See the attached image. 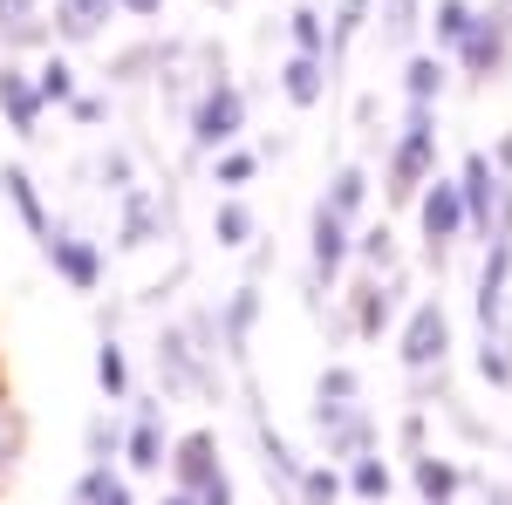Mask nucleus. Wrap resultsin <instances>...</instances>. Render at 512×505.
Returning <instances> with one entry per match:
<instances>
[{
	"label": "nucleus",
	"instance_id": "f257e3e1",
	"mask_svg": "<svg viewBox=\"0 0 512 505\" xmlns=\"http://www.w3.org/2000/svg\"><path fill=\"white\" fill-rule=\"evenodd\" d=\"M437 171V103H403V130L383 164V198L390 205H417V192Z\"/></svg>",
	"mask_w": 512,
	"mask_h": 505
},
{
	"label": "nucleus",
	"instance_id": "f03ea898",
	"mask_svg": "<svg viewBox=\"0 0 512 505\" xmlns=\"http://www.w3.org/2000/svg\"><path fill=\"white\" fill-rule=\"evenodd\" d=\"M185 130H192V151L198 157L239 144V137H246V89H239L233 76H205L198 103L185 110Z\"/></svg>",
	"mask_w": 512,
	"mask_h": 505
},
{
	"label": "nucleus",
	"instance_id": "7ed1b4c3",
	"mask_svg": "<svg viewBox=\"0 0 512 505\" xmlns=\"http://www.w3.org/2000/svg\"><path fill=\"white\" fill-rule=\"evenodd\" d=\"M349 253H355V226L335 212V205H321L315 198V212H308V308L321 314V287H335V273L349 267Z\"/></svg>",
	"mask_w": 512,
	"mask_h": 505
},
{
	"label": "nucleus",
	"instance_id": "20e7f679",
	"mask_svg": "<svg viewBox=\"0 0 512 505\" xmlns=\"http://www.w3.org/2000/svg\"><path fill=\"white\" fill-rule=\"evenodd\" d=\"M417 226H424V260L431 267H444L451 260V246L465 239V192H458V178H437L431 171V185L417 192Z\"/></svg>",
	"mask_w": 512,
	"mask_h": 505
},
{
	"label": "nucleus",
	"instance_id": "39448f33",
	"mask_svg": "<svg viewBox=\"0 0 512 505\" xmlns=\"http://www.w3.org/2000/svg\"><path fill=\"white\" fill-rule=\"evenodd\" d=\"M506 62H512V0H499L472 21V35L458 41V69L472 82H492L506 76Z\"/></svg>",
	"mask_w": 512,
	"mask_h": 505
},
{
	"label": "nucleus",
	"instance_id": "423d86ee",
	"mask_svg": "<svg viewBox=\"0 0 512 505\" xmlns=\"http://www.w3.org/2000/svg\"><path fill=\"white\" fill-rule=\"evenodd\" d=\"M171 458V430H164V403L130 389V424H123V471L130 478H158Z\"/></svg>",
	"mask_w": 512,
	"mask_h": 505
},
{
	"label": "nucleus",
	"instance_id": "0eeeda50",
	"mask_svg": "<svg viewBox=\"0 0 512 505\" xmlns=\"http://www.w3.org/2000/svg\"><path fill=\"white\" fill-rule=\"evenodd\" d=\"M396 355H403V369L424 383L431 369H444V355H451V314L444 301H417L410 321H403V335H396Z\"/></svg>",
	"mask_w": 512,
	"mask_h": 505
},
{
	"label": "nucleus",
	"instance_id": "6e6552de",
	"mask_svg": "<svg viewBox=\"0 0 512 505\" xmlns=\"http://www.w3.org/2000/svg\"><path fill=\"white\" fill-rule=\"evenodd\" d=\"M41 260L55 267V280H62L69 294H96V287H103V246L89 233H76V226H48Z\"/></svg>",
	"mask_w": 512,
	"mask_h": 505
},
{
	"label": "nucleus",
	"instance_id": "1a4fd4ad",
	"mask_svg": "<svg viewBox=\"0 0 512 505\" xmlns=\"http://www.w3.org/2000/svg\"><path fill=\"white\" fill-rule=\"evenodd\" d=\"M219 355L233 362V369H253V328H260V273H246L233 294L219 301Z\"/></svg>",
	"mask_w": 512,
	"mask_h": 505
},
{
	"label": "nucleus",
	"instance_id": "9d476101",
	"mask_svg": "<svg viewBox=\"0 0 512 505\" xmlns=\"http://www.w3.org/2000/svg\"><path fill=\"white\" fill-rule=\"evenodd\" d=\"M164 471H171V485H185V492H205V485L226 471L219 430L198 424V430H185V437H171V458H164Z\"/></svg>",
	"mask_w": 512,
	"mask_h": 505
},
{
	"label": "nucleus",
	"instance_id": "9b49d317",
	"mask_svg": "<svg viewBox=\"0 0 512 505\" xmlns=\"http://www.w3.org/2000/svg\"><path fill=\"white\" fill-rule=\"evenodd\" d=\"M0 117H7V130H14L21 144H35V137H41V117H48V103H41V89H35V69H21V62H0Z\"/></svg>",
	"mask_w": 512,
	"mask_h": 505
},
{
	"label": "nucleus",
	"instance_id": "f8f14e48",
	"mask_svg": "<svg viewBox=\"0 0 512 505\" xmlns=\"http://www.w3.org/2000/svg\"><path fill=\"white\" fill-rule=\"evenodd\" d=\"M164 239V205L151 185H123L117 192V246L123 253H144Z\"/></svg>",
	"mask_w": 512,
	"mask_h": 505
},
{
	"label": "nucleus",
	"instance_id": "ddd939ff",
	"mask_svg": "<svg viewBox=\"0 0 512 505\" xmlns=\"http://www.w3.org/2000/svg\"><path fill=\"white\" fill-rule=\"evenodd\" d=\"M458 192H465L472 233H492V212H499V192H506V171H499L485 151H465V164H458Z\"/></svg>",
	"mask_w": 512,
	"mask_h": 505
},
{
	"label": "nucleus",
	"instance_id": "4468645a",
	"mask_svg": "<svg viewBox=\"0 0 512 505\" xmlns=\"http://www.w3.org/2000/svg\"><path fill=\"white\" fill-rule=\"evenodd\" d=\"M321 458H335V465H355L362 451H376V417L355 403V410H335V417H321Z\"/></svg>",
	"mask_w": 512,
	"mask_h": 505
},
{
	"label": "nucleus",
	"instance_id": "2eb2a0df",
	"mask_svg": "<svg viewBox=\"0 0 512 505\" xmlns=\"http://www.w3.org/2000/svg\"><path fill=\"white\" fill-rule=\"evenodd\" d=\"M349 301H355L349 328L362 335V342H383V328H390L396 308H403V273H390V287H383V280H362Z\"/></svg>",
	"mask_w": 512,
	"mask_h": 505
},
{
	"label": "nucleus",
	"instance_id": "dca6fc26",
	"mask_svg": "<svg viewBox=\"0 0 512 505\" xmlns=\"http://www.w3.org/2000/svg\"><path fill=\"white\" fill-rule=\"evenodd\" d=\"M0 198L14 205V219H21V226H28V239L41 246L55 219H48V198H41V185L28 178V164H0Z\"/></svg>",
	"mask_w": 512,
	"mask_h": 505
},
{
	"label": "nucleus",
	"instance_id": "f3484780",
	"mask_svg": "<svg viewBox=\"0 0 512 505\" xmlns=\"http://www.w3.org/2000/svg\"><path fill=\"white\" fill-rule=\"evenodd\" d=\"M328 82H335V69H328V55H287L280 62V96L294 103V110H315L321 96H328Z\"/></svg>",
	"mask_w": 512,
	"mask_h": 505
},
{
	"label": "nucleus",
	"instance_id": "a211bd4d",
	"mask_svg": "<svg viewBox=\"0 0 512 505\" xmlns=\"http://www.w3.org/2000/svg\"><path fill=\"white\" fill-rule=\"evenodd\" d=\"M117 14V0H55V41L82 48V41L103 35V21Z\"/></svg>",
	"mask_w": 512,
	"mask_h": 505
},
{
	"label": "nucleus",
	"instance_id": "6ab92c4d",
	"mask_svg": "<svg viewBox=\"0 0 512 505\" xmlns=\"http://www.w3.org/2000/svg\"><path fill=\"white\" fill-rule=\"evenodd\" d=\"M69 505H137L130 471L123 465H82V478L69 485Z\"/></svg>",
	"mask_w": 512,
	"mask_h": 505
},
{
	"label": "nucleus",
	"instance_id": "aec40b11",
	"mask_svg": "<svg viewBox=\"0 0 512 505\" xmlns=\"http://www.w3.org/2000/svg\"><path fill=\"white\" fill-rule=\"evenodd\" d=\"M212 239H219V253H246L260 239V219H253V205L239 192H219V205H212Z\"/></svg>",
	"mask_w": 512,
	"mask_h": 505
},
{
	"label": "nucleus",
	"instance_id": "412c9836",
	"mask_svg": "<svg viewBox=\"0 0 512 505\" xmlns=\"http://www.w3.org/2000/svg\"><path fill=\"white\" fill-rule=\"evenodd\" d=\"M410 485H417L424 505H451L458 485H465V471L451 465V458H437V451H417V458H410Z\"/></svg>",
	"mask_w": 512,
	"mask_h": 505
},
{
	"label": "nucleus",
	"instance_id": "4be33fe9",
	"mask_svg": "<svg viewBox=\"0 0 512 505\" xmlns=\"http://www.w3.org/2000/svg\"><path fill=\"white\" fill-rule=\"evenodd\" d=\"M355 403H362V376H355L349 362H328V369L315 376V403H308L315 424H321V417H335V410H355Z\"/></svg>",
	"mask_w": 512,
	"mask_h": 505
},
{
	"label": "nucleus",
	"instance_id": "5701e85b",
	"mask_svg": "<svg viewBox=\"0 0 512 505\" xmlns=\"http://www.w3.org/2000/svg\"><path fill=\"white\" fill-rule=\"evenodd\" d=\"M444 55H424V48H410V62H403V103H444Z\"/></svg>",
	"mask_w": 512,
	"mask_h": 505
},
{
	"label": "nucleus",
	"instance_id": "b1692460",
	"mask_svg": "<svg viewBox=\"0 0 512 505\" xmlns=\"http://www.w3.org/2000/svg\"><path fill=\"white\" fill-rule=\"evenodd\" d=\"M123 424H130V417H117V403L96 410V417L82 424V451H89V465H123Z\"/></svg>",
	"mask_w": 512,
	"mask_h": 505
},
{
	"label": "nucleus",
	"instance_id": "393cba45",
	"mask_svg": "<svg viewBox=\"0 0 512 505\" xmlns=\"http://www.w3.org/2000/svg\"><path fill=\"white\" fill-rule=\"evenodd\" d=\"M96 389H103V403H130V355H123V342L110 328L96 342Z\"/></svg>",
	"mask_w": 512,
	"mask_h": 505
},
{
	"label": "nucleus",
	"instance_id": "a878e982",
	"mask_svg": "<svg viewBox=\"0 0 512 505\" xmlns=\"http://www.w3.org/2000/svg\"><path fill=\"white\" fill-rule=\"evenodd\" d=\"M321 205H335V212L355 226V219H362V205H369V171H362V164H335V178H328Z\"/></svg>",
	"mask_w": 512,
	"mask_h": 505
},
{
	"label": "nucleus",
	"instance_id": "bb28decb",
	"mask_svg": "<svg viewBox=\"0 0 512 505\" xmlns=\"http://www.w3.org/2000/svg\"><path fill=\"white\" fill-rule=\"evenodd\" d=\"M342 471H349V492L362 505H383L396 492V471L383 465V451H362V458H355V465H342Z\"/></svg>",
	"mask_w": 512,
	"mask_h": 505
},
{
	"label": "nucleus",
	"instance_id": "cd10ccee",
	"mask_svg": "<svg viewBox=\"0 0 512 505\" xmlns=\"http://www.w3.org/2000/svg\"><path fill=\"white\" fill-rule=\"evenodd\" d=\"M349 492V471L335 465V458H321V465H301V485H294V505H335Z\"/></svg>",
	"mask_w": 512,
	"mask_h": 505
},
{
	"label": "nucleus",
	"instance_id": "c85d7f7f",
	"mask_svg": "<svg viewBox=\"0 0 512 505\" xmlns=\"http://www.w3.org/2000/svg\"><path fill=\"white\" fill-rule=\"evenodd\" d=\"M472 21H478L472 0H437V7H431V41H437V55H458V41L472 35Z\"/></svg>",
	"mask_w": 512,
	"mask_h": 505
},
{
	"label": "nucleus",
	"instance_id": "c756f323",
	"mask_svg": "<svg viewBox=\"0 0 512 505\" xmlns=\"http://www.w3.org/2000/svg\"><path fill=\"white\" fill-rule=\"evenodd\" d=\"M253 178H260V151H246V144L212 151V185H219V192H246Z\"/></svg>",
	"mask_w": 512,
	"mask_h": 505
},
{
	"label": "nucleus",
	"instance_id": "7c9ffc66",
	"mask_svg": "<svg viewBox=\"0 0 512 505\" xmlns=\"http://www.w3.org/2000/svg\"><path fill=\"white\" fill-rule=\"evenodd\" d=\"M35 89H41V103H48V110H69V96H76V62L48 48V55H41V69H35Z\"/></svg>",
	"mask_w": 512,
	"mask_h": 505
},
{
	"label": "nucleus",
	"instance_id": "2f4dec72",
	"mask_svg": "<svg viewBox=\"0 0 512 505\" xmlns=\"http://www.w3.org/2000/svg\"><path fill=\"white\" fill-rule=\"evenodd\" d=\"M287 41H294V48H301V55H328V14H321V7H308V0H301V7H294V14H287Z\"/></svg>",
	"mask_w": 512,
	"mask_h": 505
},
{
	"label": "nucleus",
	"instance_id": "473e14b6",
	"mask_svg": "<svg viewBox=\"0 0 512 505\" xmlns=\"http://www.w3.org/2000/svg\"><path fill=\"white\" fill-rule=\"evenodd\" d=\"M355 260H369L376 273H396V233L390 226H362L355 233Z\"/></svg>",
	"mask_w": 512,
	"mask_h": 505
},
{
	"label": "nucleus",
	"instance_id": "72a5a7b5",
	"mask_svg": "<svg viewBox=\"0 0 512 505\" xmlns=\"http://www.w3.org/2000/svg\"><path fill=\"white\" fill-rule=\"evenodd\" d=\"M417 7L424 0H383V41L390 48H410L417 41Z\"/></svg>",
	"mask_w": 512,
	"mask_h": 505
},
{
	"label": "nucleus",
	"instance_id": "f704fd0d",
	"mask_svg": "<svg viewBox=\"0 0 512 505\" xmlns=\"http://www.w3.org/2000/svg\"><path fill=\"white\" fill-rule=\"evenodd\" d=\"M123 185H137V171H130V151H123V144H110V151H103V192L117 198Z\"/></svg>",
	"mask_w": 512,
	"mask_h": 505
},
{
	"label": "nucleus",
	"instance_id": "c9c22d12",
	"mask_svg": "<svg viewBox=\"0 0 512 505\" xmlns=\"http://www.w3.org/2000/svg\"><path fill=\"white\" fill-rule=\"evenodd\" d=\"M69 117L96 130V123H110V103H103V96H89V89H76V96H69Z\"/></svg>",
	"mask_w": 512,
	"mask_h": 505
},
{
	"label": "nucleus",
	"instance_id": "e433bc0d",
	"mask_svg": "<svg viewBox=\"0 0 512 505\" xmlns=\"http://www.w3.org/2000/svg\"><path fill=\"white\" fill-rule=\"evenodd\" d=\"M198 505H239V492H233V471H219L205 492H198Z\"/></svg>",
	"mask_w": 512,
	"mask_h": 505
},
{
	"label": "nucleus",
	"instance_id": "4c0bfd02",
	"mask_svg": "<svg viewBox=\"0 0 512 505\" xmlns=\"http://www.w3.org/2000/svg\"><path fill=\"white\" fill-rule=\"evenodd\" d=\"M41 0H0V28H14V21H35Z\"/></svg>",
	"mask_w": 512,
	"mask_h": 505
},
{
	"label": "nucleus",
	"instance_id": "58836bf2",
	"mask_svg": "<svg viewBox=\"0 0 512 505\" xmlns=\"http://www.w3.org/2000/svg\"><path fill=\"white\" fill-rule=\"evenodd\" d=\"M403 451H410V458L424 451V410H410V417H403Z\"/></svg>",
	"mask_w": 512,
	"mask_h": 505
},
{
	"label": "nucleus",
	"instance_id": "ea45409f",
	"mask_svg": "<svg viewBox=\"0 0 512 505\" xmlns=\"http://www.w3.org/2000/svg\"><path fill=\"white\" fill-rule=\"evenodd\" d=\"M117 14H130V21H158L164 0H117Z\"/></svg>",
	"mask_w": 512,
	"mask_h": 505
},
{
	"label": "nucleus",
	"instance_id": "a19ab883",
	"mask_svg": "<svg viewBox=\"0 0 512 505\" xmlns=\"http://www.w3.org/2000/svg\"><path fill=\"white\" fill-rule=\"evenodd\" d=\"M158 505H198V492H185V485H171V492H164Z\"/></svg>",
	"mask_w": 512,
	"mask_h": 505
},
{
	"label": "nucleus",
	"instance_id": "79ce46f5",
	"mask_svg": "<svg viewBox=\"0 0 512 505\" xmlns=\"http://www.w3.org/2000/svg\"><path fill=\"white\" fill-rule=\"evenodd\" d=\"M485 505H512V485H485Z\"/></svg>",
	"mask_w": 512,
	"mask_h": 505
},
{
	"label": "nucleus",
	"instance_id": "37998d69",
	"mask_svg": "<svg viewBox=\"0 0 512 505\" xmlns=\"http://www.w3.org/2000/svg\"><path fill=\"white\" fill-rule=\"evenodd\" d=\"M492 164H499V171H512V137L499 144V157H492Z\"/></svg>",
	"mask_w": 512,
	"mask_h": 505
},
{
	"label": "nucleus",
	"instance_id": "c03bdc74",
	"mask_svg": "<svg viewBox=\"0 0 512 505\" xmlns=\"http://www.w3.org/2000/svg\"><path fill=\"white\" fill-rule=\"evenodd\" d=\"M0 396H7V383H0Z\"/></svg>",
	"mask_w": 512,
	"mask_h": 505
}]
</instances>
